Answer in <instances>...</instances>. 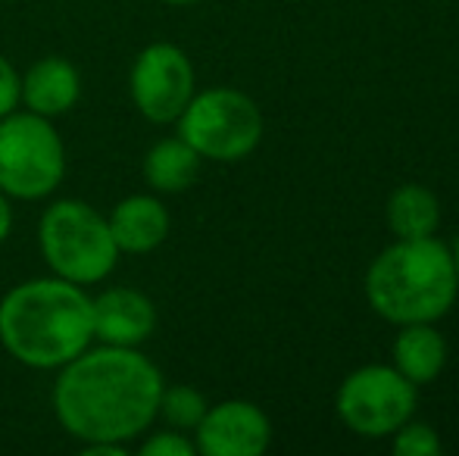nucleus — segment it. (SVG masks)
Here are the masks:
<instances>
[{
	"label": "nucleus",
	"instance_id": "obj_1",
	"mask_svg": "<svg viewBox=\"0 0 459 456\" xmlns=\"http://www.w3.org/2000/svg\"><path fill=\"white\" fill-rule=\"evenodd\" d=\"M163 375L138 347H88L54 382V413L82 444H128L144 434L160 413Z\"/></svg>",
	"mask_w": 459,
	"mask_h": 456
},
{
	"label": "nucleus",
	"instance_id": "obj_2",
	"mask_svg": "<svg viewBox=\"0 0 459 456\" xmlns=\"http://www.w3.org/2000/svg\"><path fill=\"white\" fill-rule=\"evenodd\" d=\"M94 341V310L85 288L54 279H31L0 300V344L29 369H60Z\"/></svg>",
	"mask_w": 459,
	"mask_h": 456
},
{
	"label": "nucleus",
	"instance_id": "obj_3",
	"mask_svg": "<svg viewBox=\"0 0 459 456\" xmlns=\"http://www.w3.org/2000/svg\"><path fill=\"white\" fill-rule=\"evenodd\" d=\"M454 250L431 237H397L366 272V300L394 325L435 323L456 304Z\"/></svg>",
	"mask_w": 459,
	"mask_h": 456
},
{
	"label": "nucleus",
	"instance_id": "obj_4",
	"mask_svg": "<svg viewBox=\"0 0 459 456\" xmlns=\"http://www.w3.org/2000/svg\"><path fill=\"white\" fill-rule=\"evenodd\" d=\"M38 244L50 272L75 285H97L119 262L107 216L85 201H54L38 222Z\"/></svg>",
	"mask_w": 459,
	"mask_h": 456
},
{
	"label": "nucleus",
	"instance_id": "obj_5",
	"mask_svg": "<svg viewBox=\"0 0 459 456\" xmlns=\"http://www.w3.org/2000/svg\"><path fill=\"white\" fill-rule=\"evenodd\" d=\"M66 176V147L44 116L6 113L0 119V191L16 201L54 194Z\"/></svg>",
	"mask_w": 459,
	"mask_h": 456
},
{
	"label": "nucleus",
	"instance_id": "obj_6",
	"mask_svg": "<svg viewBox=\"0 0 459 456\" xmlns=\"http://www.w3.org/2000/svg\"><path fill=\"white\" fill-rule=\"evenodd\" d=\"M178 134L212 163H238L263 141V113L244 91L210 88L187 100L178 116Z\"/></svg>",
	"mask_w": 459,
	"mask_h": 456
},
{
	"label": "nucleus",
	"instance_id": "obj_7",
	"mask_svg": "<svg viewBox=\"0 0 459 456\" xmlns=\"http://www.w3.org/2000/svg\"><path fill=\"white\" fill-rule=\"evenodd\" d=\"M416 413V384L394 366H363L341 382L338 416L363 438H387Z\"/></svg>",
	"mask_w": 459,
	"mask_h": 456
},
{
	"label": "nucleus",
	"instance_id": "obj_8",
	"mask_svg": "<svg viewBox=\"0 0 459 456\" xmlns=\"http://www.w3.org/2000/svg\"><path fill=\"white\" fill-rule=\"evenodd\" d=\"M128 91L144 119L169 125L194 98V66L182 47L169 41L147 44L132 63Z\"/></svg>",
	"mask_w": 459,
	"mask_h": 456
},
{
	"label": "nucleus",
	"instance_id": "obj_9",
	"mask_svg": "<svg viewBox=\"0 0 459 456\" xmlns=\"http://www.w3.org/2000/svg\"><path fill=\"white\" fill-rule=\"evenodd\" d=\"M273 441V422L250 400H222L210 407L194 428L197 453L206 456H260Z\"/></svg>",
	"mask_w": 459,
	"mask_h": 456
},
{
	"label": "nucleus",
	"instance_id": "obj_10",
	"mask_svg": "<svg viewBox=\"0 0 459 456\" xmlns=\"http://www.w3.org/2000/svg\"><path fill=\"white\" fill-rule=\"evenodd\" d=\"M94 338L113 347H141L157 329V306L144 291L107 288L91 297Z\"/></svg>",
	"mask_w": 459,
	"mask_h": 456
},
{
	"label": "nucleus",
	"instance_id": "obj_11",
	"mask_svg": "<svg viewBox=\"0 0 459 456\" xmlns=\"http://www.w3.org/2000/svg\"><path fill=\"white\" fill-rule=\"evenodd\" d=\"M19 82H22L19 104L44 119L69 113L82 98V75L66 56H41Z\"/></svg>",
	"mask_w": 459,
	"mask_h": 456
},
{
	"label": "nucleus",
	"instance_id": "obj_12",
	"mask_svg": "<svg viewBox=\"0 0 459 456\" xmlns=\"http://www.w3.org/2000/svg\"><path fill=\"white\" fill-rule=\"evenodd\" d=\"M113 241L119 254H151L169 237V210L157 201L153 194H132L113 207L107 216Z\"/></svg>",
	"mask_w": 459,
	"mask_h": 456
},
{
	"label": "nucleus",
	"instance_id": "obj_13",
	"mask_svg": "<svg viewBox=\"0 0 459 456\" xmlns=\"http://www.w3.org/2000/svg\"><path fill=\"white\" fill-rule=\"evenodd\" d=\"M447 366V341L431 323H412L400 325V335L394 341V369L412 382L429 384L441 375V369Z\"/></svg>",
	"mask_w": 459,
	"mask_h": 456
},
{
	"label": "nucleus",
	"instance_id": "obj_14",
	"mask_svg": "<svg viewBox=\"0 0 459 456\" xmlns=\"http://www.w3.org/2000/svg\"><path fill=\"white\" fill-rule=\"evenodd\" d=\"M200 172V153L191 144L176 134L163 138L147 151L144 157V182L160 194H178L197 182Z\"/></svg>",
	"mask_w": 459,
	"mask_h": 456
},
{
	"label": "nucleus",
	"instance_id": "obj_15",
	"mask_svg": "<svg viewBox=\"0 0 459 456\" xmlns=\"http://www.w3.org/2000/svg\"><path fill=\"white\" fill-rule=\"evenodd\" d=\"M387 226L397 237H431L441 226V203L425 185H400L387 197Z\"/></svg>",
	"mask_w": 459,
	"mask_h": 456
},
{
	"label": "nucleus",
	"instance_id": "obj_16",
	"mask_svg": "<svg viewBox=\"0 0 459 456\" xmlns=\"http://www.w3.org/2000/svg\"><path fill=\"white\" fill-rule=\"evenodd\" d=\"M206 409H210V403H206V397L200 394L197 388H191V384L166 388L163 384L157 416H163L176 432H194V428L200 426V419H204Z\"/></svg>",
	"mask_w": 459,
	"mask_h": 456
},
{
	"label": "nucleus",
	"instance_id": "obj_17",
	"mask_svg": "<svg viewBox=\"0 0 459 456\" xmlns=\"http://www.w3.org/2000/svg\"><path fill=\"white\" fill-rule=\"evenodd\" d=\"M394 453L397 456H435L441 453V438L429 422H403L394 432Z\"/></svg>",
	"mask_w": 459,
	"mask_h": 456
},
{
	"label": "nucleus",
	"instance_id": "obj_18",
	"mask_svg": "<svg viewBox=\"0 0 459 456\" xmlns=\"http://www.w3.org/2000/svg\"><path fill=\"white\" fill-rule=\"evenodd\" d=\"M197 444L191 438H185V432H160L141 444V456H194Z\"/></svg>",
	"mask_w": 459,
	"mask_h": 456
},
{
	"label": "nucleus",
	"instance_id": "obj_19",
	"mask_svg": "<svg viewBox=\"0 0 459 456\" xmlns=\"http://www.w3.org/2000/svg\"><path fill=\"white\" fill-rule=\"evenodd\" d=\"M22 75L13 69L6 56H0V119L19 107V91H22Z\"/></svg>",
	"mask_w": 459,
	"mask_h": 456
},
{
	"label": "nucleus",
	"instance_id": "obj_20",
	"mask_svg": "<svg viewBox=\"0 0 459 456\" xmlns=\"http://www.w3.org/2000/svg\"><path fill=\"white\" fill-rule=\"evenodd\" d=\"M85 456H122L126 444H113V441H91V444H82Z\"/></svg>",
	"mask_w": 459,
	"mask_h": 456
},
{
	"label": "nucleus",
	"instance_id": "obj_21",
	"mask_svg": "<svg viewBox=\"0 0 459 456\" xmlns=\"http://www.w3.org/2000/svg\"><path fill=\"white\" fill-rule=\"evenodd\" d=\"M10 228H13V207H10V197L0 191V241L10 237Z\"/></svg>",
	"mask_w": 459,
	"mask_h": 456
},
{
	"label": "nucleus",
	"instance_id": "obj_22",
	"mask_svg": "<svg viewBox=\"0 0 459 456\" xmlns=\"http://www.w3.org/2000/svg\"><path fill=\"white\" fill-rule=\"evenodd\" d=\"M163 4H169V6H187V4H197V0H163Z\"/></svg>",
	"mask_w": 459,
	"mask_h": 456
},
{
	"label": "nucleus",
	"instance_id": "obj_23",
	"mask_svg": "<svg viewBox=\"0 0 459 456\" xmlns=\"http://www.w3.org/2000/svg\"><path fill=\"white\" fill-rule=\"evenodd\" d=\"M454 266H456V281H459V241H456V247H454Z\"/></svg>",
	"mask_w": 459,
	"mask_h": 456
}]
</instances>
